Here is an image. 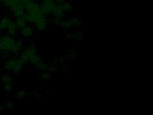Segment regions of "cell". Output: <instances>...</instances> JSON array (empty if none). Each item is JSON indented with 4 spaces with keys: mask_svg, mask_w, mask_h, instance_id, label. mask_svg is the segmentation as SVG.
Here are the masks:
<instances>
[{
    "mask_svg": "<svg viewBox=\"0 0 153 115\" xmlns=\"http://www.w3.org/2000/svg\"><path fill=\"white\" fill-rule=\"evenodd\" d=\"M0 3L10 10L16 19L25 18V10L22 0H0Z\"/></svg>",
    "mask_w": 153,
    "mask_h": 115,
    "instance_id": "6da1fadb",
    "label": "cell"
},
{
    "mask_svg": "<svg viewBox=\"0 0 153 115\" xmlns=\"http://www.w3.org/2000/svg\"><path fill=\"white\" fill-rule=\"evenodd\" d=\"M16 42L14 36L7 34L0 36V51L3 53L10 52Z\"/></svg>",
    "mask_w": 153,
    "mask_h": 115,
    "instance_id": "7a4b0ae2",
    "label": "cell"
},
{
    "mask_svg": "<svg viewBox=\"0 0 153 115\" xmlns=\"http://www.w3.org/2000/svg\"><path fill=\"white\" fill-rule=\"evenodd\" d=\"M37 54L36 47L34 45H32L21 52L18 59L23 64L25 65L30 62L34 57L37 55Z\"/></svg>",
    "mask_w": 153,
    "mask_h": 115,
    "instance_id": "3957f363",
    "label": "cell"
},
{
    "mask_svg": "<svg viewBox=\"0 0 153 115\" xmlns=\"http://www.w3.org/2000/svg\"><path fill=\"white\" fill-rule=\"evenodd\" d=\"M23 64L18 58H10L6 61L4 67L6 70L15 74H18L21 72L24 67Z\"/></svg>",
    "mask_w": 153,
    "mask_h": 115,
    "instance_id": "277c9868",
    "label": "cell"
},
{
    "mask_svg": "<svg viewBox=\"0 0 153 115\" xmlns=\"http://www.w3.org/2000/svg\"><path fill=\"white\" fill-rule=\"evenodd\" d=\"M25 10L26 13H34L40 16L45 15L42 10L40 4L38 3L36 1L25 5Z\"/></svg>",
    "mask_w": 153,
    "mask_h": 115,
    "instance_id": "5b68a950",
    "label": "cell"
},
{
    "mask_svg": "<svg viewBox=\"0 0 153 115\" xmlns=\"http://www.w3.org/2000/svg\"><path fill=\"white\" fill-rule=\"evenodd\" d=\"M40 5L44 14L46 15L52 13L56 4L53 0H43Z\"/></svg>",
    "mask_w": 153,
    "mask_h": 115,
    "instance_id": "8992f818",
    "label": "cell"
},
{
    "mask_svg": "<svg viewBox=\"0 0 153 115\" xmlns=\"http://www.w3.org/2000/svg\"><path fill=\"white\" fill-rule=\"evenodd\" d=\"M33 24L36 29L38 31H45L47 28V20L45 15L38 17Z\"/></svg>",
    "mask_w": 153,
    "mask_h": 115,
    "instance_id": "52a82bcc",
    "label": "cell"
},
{
    "mask_svg": "<svg viewBox=\"0 0 153 115\" xmlns=\"http://www.w3.org/2000/svg\"><path fill=\"white\" fill-rule=\"evenodd\" d=\"M34 33V29L31 25H27L24 28L20 30V35L23 37H29L33 36Z\"/></svg>",
    "mask_w": 153,
    "mask_h": 115,
    "instance_id": "ba28073f",
    "label": "cell"
},
{
    "mask_svg": "<svg viewBox=\"0 0 153 115\" xmlns=\"http://www.w3.org/2000/svg\"><path fill=\"white\" fill-rule=\"evenodd\" d=\"M18 30L16 22L11 19L6 29L7 34L11 36H14L17 34Z\"/></svg>",
    "mask_w": 153,
    "mask_h": 115,
    "instance_id": "9c48e42d",
    "label": "cell"
},
{
    "mask_svg": "<svg viewBox=\"0 0 153 115\" xmlns=\"http://www.w3.org/2000/svg\"><path fill=\"white\" fill-rule=\"evenodd\" d=\"M12 19L9 15L3 16L0 20V31H4L6 30L9 23Z\"/></svg>",
    "mask_w": 153,
    "mask_h": 115,
    "instance_id": "30bf717a",
    "label": "cell"
},
{
    "mask_svg": "<svg viewBox=\"0 0 153 115\" xmlns=\"http://www.w3.org/2000/svg\"><path fill=\"white\" fill-rule=\"evenodd\" d=\"M23 46V43L22 41H16V43L11 49L10 52L13 55H17L19 54Z\"/></svg>",
    "mask_w": 153,
    "mask_h": 115,
    "instance_id": "8fae6325",
    "label": "cell"
},
{
    "mask_svg": "<svg viewBox=\"0 0 153 115\" xmlns=\"http://www.w3.org/2000/svg\"><path fill=\"white\" fill-rule=\"evenodd\" d=\"M58 5L64 13L71 11L72 9L71 3L68 1H65L62 3L58 4Z\"/></svg>",
    "mask_w": 153,
    "mask_h": 115,
    "instance_id": "7c38bea8",
    "label": "cell"
},
{
    "mask_svg": "<svg viewBox=\"0 0 153 115\" xmlns=\"http://www.w3.org/2000/svg\"><path fill=\"white\" fill-rule=\"evenodd\" d=\"M39 17H40V16L34 14V13H26L25 18L27 22L33 24Z\"/></svg>",
    "mask_w": 153,
    "mask_h": 115,
    "instance_id": "4fadbf2b",
    "label": "cell"
},
{
    "mask_svg": "<svg viewBox=\"0 0 153 115\" xmlns=\"http://www.w3.org/2000/svg\"><path fill=\"white\" fill-rule=\"evenodd\" d=\"M51 13L55 18H61L64 16L65 13L59 8L58 4H56Z\"/></svg>",
    "mask_w": 153,
    "mask_h": 115,
    "instance_id": "5bb4252c",
    "label": "cell"
},
{
    "mask_svg": "<svg viewBox=\"0 0 153 115\" xmlns=\"http://www.w3.org/2000/svg\"><path fill=\"white\" fill-rule=\"evenodd\" d=\"M18 29L21 30L27 25V22L25 18H17L15 21Z\"/></svg>",
    "mask_w": 153,
    "mask_h": 115,
    "instance_id": "9a60e30c",
    "label": "cell"
},
{
    "mask_svg": "<svg viewBox=\"0 0 153 115\" xmlns=\"http://www.w3.org/2000/svg\"><path fill=\"white\" fill-rule=\"evenodd\" d=\"M1 79L3 83H11L13 81V77L9 74L5 73L1 75Z\"/></svg>",
    "mask_w": 153,
    "mask_h": 115,
    "instance_id": "2e32d148",
    "label": "cell"
},
{
    "mask_svg": "<svg viewBox=\"0 0 153 115\" xmlns=\"http://www.w3.org/2000/svg\"><path fill=\"white\" fill-rule=\"evenodd\" d=\"M42 60L41 58L38 55H36L31 60H30V63L34 66H36Z\"/></svg>",
    "mask_w": 153,
    "mask_h": 115,
    "instance_id": "e0dca14e",
    "label": "cell"
},
{
    "mask_svg": "<svg viewBox=\"0 0 153 115\" xmlns=\"http://www.w3.org/2000/svg\"><path fill=\"white\" fill-rule=\"evenodd\" d=\"M27 95V93L24 90L18 91L16 93V96L18 99H23L25 98Z\"/></svg>",
    "mask_w": 153,
    "mask_h": 115,
    "instance_id": "ac0fdd59",
    "label": "cell"
},
{
    "mask_svg": "<svg viewBox=\"0 0 153 115\" xmlns=\"http://www.w3.org/2000/svg\"><path fill=\"white\" fill-rule=\"evenodd\" d=\"M3 90L7 93H10L13 90V87L11 83H4L3 86Z\"/></svg>",
    "mask_w": 153,
    "mask_h": 115,
    "instance_id": "d6986e66",
    "label": "cell"
},
{
    "mask_svg": "<svg viewBox=\"0 0 153 115\" xmlns=\"http://www.w3.org/2000/svg\"><path fill=\"white\" fill-rule=\"evenodd\" d=\"M36 67L40 70H46V68L48 67V65L45 61L42 60L41 62L38 63V64L36 66Z\"/></svg>",
    "mask_w": 153,
    "mask_h": 115,
    "instance_id": "ffe728a7",
    "label": "cell"
},
{
    "mask_svg": "<svg viewBox=\"0 0 153 115\" xmlns=\"http://www.w3.org/2000/svg\"><path fill=\"white\" fill-rule=\"evenodd\" d=\"M5 107L9 110H13L15 109V105L12 101L10 100L7 101L5 103Z\"/></svg>",
    "mask_w": 153,
    "mask_h": 115,
    "instance_id": "44dd1931",
    "label": "cell"
},
{
    "mask_svg": "<svg viewBox=\"0 0 153 115\" xmlns=\"http://www.w3.org/2000/svg\"><path fill=\"white\" fill-rule=\"evenodd\" d=\"M61 24L62 27L64 28H68L69 27H70L71 26L70 22L67 20L62 22Z\"/></svg>",
    "mask_w": 153,
    "mask_h": 115,
    "instance_id": "7402d4cb",
    "label": "cell"
},
{
    "mask_svg": "<svg viewBox=\"0 0 153 115\" xmlns=\"http://www.w3.org/2000/svg\"><path fill=\"white\" fill-rule=\"evenodd\" d=\"M61 21L60 18H54V19H53L52 20V23L53 25H59V24H60L61 23Z\"/></svg>",
    "mask_w": 153,
    "mask_h": 115,
    "instance_id": "603a6c76",
    "label": "cell"
},
{
    "mask_svg": "<svg viewBox=\"0 0 153 115\" xmlns=\"http://www.w3.org/2000/svg\"><path fill=\"white\" fill-rule=\"evenodd\" d=\"M41 77L45 80H48L50 78V74L48 72H45L42 73Z\"/></svg>",
    "mask_w": 153,
    "mask_h": 115,
    "instance_id": "cb8c5ba5",
    "label": "cell"
},
{
    "mask_svg": "<svg viewBox=\"0 0 153 115\" xmlns=\"http://www.w3.org/2000/svg\"><path fill=\"white\" fill-rule=\"evenodd\" d=\"M35 1V0H22V1H23L25 6L29 4H31V3Z\"/></svg>",
    "mask_w": 153,
    "mask_h": 115,
    "instance_id": "d4e9b609",
    "label": "cell"
},
{
    "mask_svg": "<svg viewBox=\"0 0 153 115\" xmlns=\"http://www.w3.org/2000/svg\"><path fill=\"white\" fill-rule=\"evenodd\" d=\"M65 0H53L55 3L57 4H60L62 3L65 1Z\"/></svg>",
    "mask_w": 153,
    "mask_h": 115,
    "instance_id": "484cf974",
    "label": "cell"
},
{
    "mask_svg": "<svg viewBox=\"0 0 153 115\" xmlns=\"http://www.w3.org/2000/svg\"><path fill=\"white\" fill-rule=\"evenodd\" d=\"M4 109V107L3 105H0V112L3 111Z\"/></svg>",
    "mask_w": 153,
    "mask_h": 115,
    "instance_id": "4316f807",
    "label": "cell"
}]
</instances>
